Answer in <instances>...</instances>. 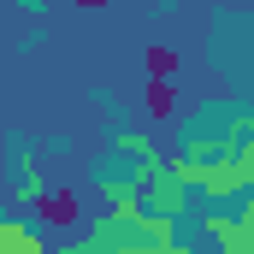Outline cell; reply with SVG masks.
Returning a JSON list of instances; mask_svg holds the SVG:
<instances>
[{
	"mask_svg": "<svg viewBox=\"0 0 254 254\" xmlns=\"http://www.w3.org/2000/svg\"><path fill=\"white\" fill-rule=\"evenodd\" d=\"M148 107H154V113H172V89L154 83V89H148Z\"/></svg>",
	"mask_w": 254,
	"mask_h": 254,
	"instance_id": "obj_1",
	"label": "cell"
}]
</instances>
